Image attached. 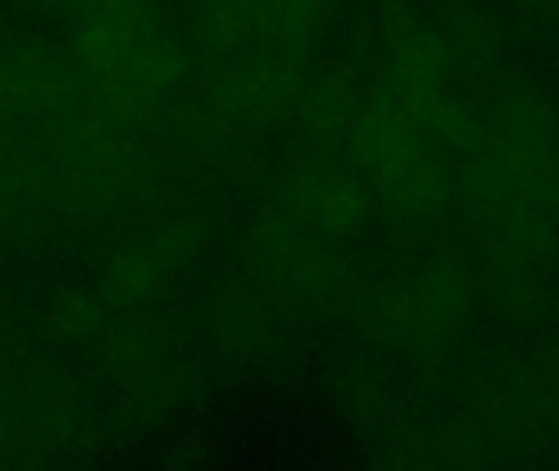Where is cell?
<instances>
[{
  "label": "cell",
  "instance_id": "1",
  "mask_svg": "<svg viewBox=\"0 0 559 471\" xmlns=\"http://www.w3.org/2000/svg\"><path fill=\"white\" fill-rule=\"evenodd\" d=\"M62 36L85 75V95L131 128H147L190 72L174 0H88Z\"/></svg>",
  "mask_w": 559,
  "mask_h": 471
},
{
  "label": "cell",
  "instance_id": "2",
  "mask_svg": "<svg viewBox=\"0 0 559 471\" xmlns=\"http://www.w3.org/2000/svg\"><path fill=\"white\" fill-rule=\"evenodd\" d=\"M354 164L370 190L373 220L393 246L432 236L455 207L436 131L383 82L380 69L357 118Z\"/></svg>",
  "mask_w": 559,
  "mask_h": 471
},
{
  "label": "cell",
  "instance_id": "3",
  "mask_svg": "<svg viewBox=\"0 0 559 471\" xmlns=\"http://www.w3.org/2000/svg\"><path fill=\"white\" fill-rule=\"evenodd\" d=\"M239 275L275 308H337L360 285L354 243L262 197L236 249Z\"/></svg>",
  "mask_w": 559,
  "mask_h": 471
},
{
  "label": "cell",
  "instance_id": "4",
  "mask_svg": "<svg viewBox=\"0 0 559 471\" xmlns=\"http://www.w3.org/2000/svg\"><path fill=\"white\" fill-rule=\"evenodd\" d=\"M213 223L200 213H151L118 236L95 275V292L118 311L144 308L210 246Z\"/></svg>",
  "mask_w": 559,
  "mask_h": 471
},
{
  "label": "cell",
  "instance_id": "5",
  "mask_svg": "<svg viewBox=\"0 0 559 471\" xmlns=\"http://www.w3.org/2000/svg\"><path fill=\"white\" fill-rule=\"evenodd\" d=\"M85 95V75L62 33L43 23L0 26V118L49 131Z\"/></svg>",
  "mask_w": 559,
  "mask_h": 471
},
{
  "label": "cell",
  "instance_id": "6",
  "mask_svg": "<svg viewBox=\"0 0 559 471\" xmlns=\"http://www.w3.org/2000/svg\"><path fill=\"white\" fill-rule=\"evenodd\" d=\"M262 197L347 243L360 239L373 223V200L354 157L301 141H288L265 177Z\"/></svg>",
  "mask_w": 559,
  "mask_h": 471
},
{
  "label": "cell",
  "instance_id": "7",
  "mask_svg": "<svg viewBox=\"0 0 559 471\" xmlns=\"http://www.w3.org/2000/svg\"><path fill=\"white\" fill-rule=\"evenodd\" d=\"M377 49V69L386 85L426 121H445L465 92H459L449 72L432 16L413 0H383Z\"/></svg>",
  "mask_w": 559,
  "mask_h": 471
},
{
  "label": "cell",
  "instance_id": "8",
  "mask_svg": "<svg viewBox=\"0 0 559 471\" xmlns=\"http://www.w3.org/2000/svg\"><path fill=\"white\" fill-rule=\"evenodd\" d=\"M92 351L134 410L154 413L174 397L170 338L154 318L141 315V308H115Z\"/></svg>",
  "mask_w": 559,
  "mask_h": 471
},
{
  "label": "cell",
  "instance_id": "9",
  "mask_svg": "<svg viewBox=\"0 0 559 471\" xmlns=\"http://www.w3.org/2000/svg\"><path fill=\"white\" fill-rule=\"evenodd\" d=\"M350 311L357 325L380 344L400 351L419 370H439L452 351V338L439 331L416 295V285L406 272L357 285L350 295Z\"/></svg>",
  "mask_w": 559,
  "mask_h": 471
},
{
  "label": "cell",
  "instance_id": "10",
  "mask_svg": "<svg viewBox=\"0 0 559 471\" xmlns=\"http://www.w3.org/2000/svg\"><path fill=\"white\" fill-rule=\"evenodd\" d=\"M0 423L10 449L46 452L62 446L79 426V390L72 377L46 361L13 370L0 397Z\"/></svg>",
  "mask_w": 559,
  "mask_h": 471
},
{
  "label": "cell",
  "instance_id": "11",
  "mask_svg": "<svg viewBox=\"0 0 559 471\" xmlns=\"http://www.w3.org/2000/svg\"><path fill=\"white\" fill-rule=\"evenodd\" d=\"M432 23L459 92H478L501 72V33L475 0H442Z\"/></svg>",
  "mask_w": 559,
  "mask_h": 471
},
{
  "label": "cell",
  "instance_id": "12",
  "mask_svg": "<svg viewBox=\"0 0 559 471\" xmlns=\"http://www.w3.org/2000/svg\"><path fill=\"white\" fill-rule=\"evenodd\" d=\"M409 279L416 285L426 318L439 331L455 338L468 325L481 292L478 262H472L465 249L452 243H439L409 269Z\"/></svg>",
  "mask_w": 559,
  "mask_h": 471
},
{
  "label": "cell",
  "instance_id": "13",
  "mask_svg": "<svg viewBox=\"0 0 559 471\" xmlns=\"http://www.w3.org/2000/svg\"><path fill=\"white\" fill-rule=\"evenodd\" d=\"M210 328L216 344L233 357L262 354L275 338V305L246 282L223 285L210 305Z\"/></svg>",
  "mask_w": 559,
  "mask_h": 471
},
{
  "label": "cell",
  "instance_id": "14",
  "mask_svg": "<svg viewBox=\"0 0 559 471\" xmlns=\"http://www.w3.org/2000/svg\"><path fill=\"white\" fill-rule=\"evenodd\" d=\"M111 305L92 289H79V285H62L49 295L46 302V331L66 344V348H79V351H92L105 321L111 318Z\"/></svg>",
  "mask_w": 559,
  "mask_h": 471
},
{
  "label": "cell",
  "instance_id": "15",
  "mask_svg": "<svg viewBox=\"0 0 559 471\" xmlns=\"http://www.w3.org/2000/svg\"><path fill=\"white\" fill-rule=\"evenodd\" d=\"M442 443H445V452H449L452 469H472L488 452V446H491V433H488V423H485L481 410L478 407H468V410L452 413L445 420Z\"/></svg>",
  "mask_w": 559,
  "mask_h": 471
},
{
  "label": "cell",
  "instance_id": "16",
  "mask_svg": "<svg viewBox=\"0 0 559 471\" xmlns=\"http://www.w3.org/2000/svg\"><path fill=\"white\" fill-rule=\"evenodd\" d=\"M88 0H20L26 16L43 26H66Z\"/></svg>",
  "mask_w": 559,
  "mask_h": 471
},
{
  "label": "cell",
  "instance_id": "17",
  "mask_svg": "<svg viewBox=\"0 0 559 471\" xmlns=\"http://www.w3.org/2000/svg\"><path fill=\"white\" fill-rule=\"evenodd\" d=\"M537 367H540V374L554 384L559 390V338L557 341H550L544 351H540V361H537Z\"/></svg>",
  "mask_w": 559,
  "mask_h": 471
},
{
  "label": "cell",
  "instance_id": "18",
  "mask_svg": "<svg viewBox=\"0 0 559 471\" xmlns=\"http://www.w3.org/2000/svg\"><path fill=\"white\" fill-rule=\"evenodd\" d=\"M518 3L527 7V10H537V13H554L559 0H518Z\"/></svg>",
  "mask_w": 559,
  "mask_h": 471
},
{
  "label": "cell",
  "instance_id": "19",
  "mask_svg": "<svg viewBox=\"0 0 559 471\" xmlns=\"http://www.w3.org/2000/svg\"><path fill=\"white\" fill-rule=\"evenodd\" d=\"M554 13H557V16H559V3H557V10H554Z\"/></svg>",
  "mask_w": 559,
  "mask_h": 471
},
{
  "label": "cell",
  "instance_id": "20",
  "mask_svg": "<svg viewBox=\"0 0 559 471\" xmlns=\"http://www.w3.org/2000/svg\"><path fill=\"white\" fill-rule=\"evenodd\" d=\"M557 325H559V315H557Z\"/></svg>",
  "mask_w": 559,
  "mask_h": 471
}]
</instances>
